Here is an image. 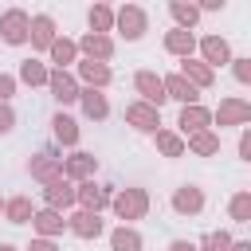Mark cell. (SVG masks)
Returning a JSON list of instances; mask_svg holds the SVG:
<instances>
[{"mask_svg": "<svg viewBox=\"0 0 251 251\" xmlns=\"http://www.w3.org/2000/svg\"><path fill=\"white\" fill-rule=\"evenodd\" d=\"M24 27H27L24 12H8V16H4V39H8V43H20V39L27 35Z\"/></svg>", "mask_w": 251, "mask_h": 251, "instance_id": "obj_1", "label": "cell"}, {"mask_svg": "<svg viewBox=\"0 0 251 251\" xmlns=\"http://www.w3.org/2000/svg\"><path fill=\"white\" fill-rule=\"evenodd\" d=\"M122 27H126V35H129V39H137V35H141V27H145V16H141L137 8H126V12H122Z\"/></svg>", "mask_w": 251, "mask_h": 251, "instance_id": "obj_2", "label": "cell"}, {"mask_svg": "<svg viewBox=\"0 0 251 251\" xmlns=\"http://www.w3.org/2000/svg\"><path fill=\"white\" fill-rule=\"evenodd\" d=\"M137 86H141V94H145L149 102H161V98H165V82H157L153 75H137Z\"/></svg>", "mask_w": 251, "mask_h": 251, "instance_id": "obj_3", "label": "cell"}, {"mask_svg": "<svg viewBox=\"0 0 251 251\" xmlns=\"http://www.w3.org/2000/svg\"><path fill=\"white\" fill-rule=\"evenodd\" d=\"M141 208H145V196H141V192L118 196V212H122V216H141Z\"/></svg>", "mask_w": 251, "mask_h": 251, "instance_id": "obj_4", "label": "cell"}, {"mask_svg": "<svg viewBox=\"0 0 251 251\" xmlns=\"http://www.w3.org/2000/svg\"><path fill=\"white\" fill-rule=\"evenodd\" d=\"M165 90H169L173 98H184V102H192V98H196V90H192L184 78H169V82H165Z\"/></svg>", "mask_w": 251, "mask_h": 251, "instance_id": "obj_5", "label": "cell"}, {"mask_svg": "<svg viewBox=\"0 0 251 251\" xmlns=\"http://www.w3.org/2000/svg\"><path fill=\"white\" fill-rule=\"evenodd\" d=\"M129 118H133L141 129H153V126H157V114H153L149 106H129Z\"/></svg>", "mask_w": 251, "mask_h": 251, "instance_id": "obj_6", "label": "cell"}, {"mask_svg": "<svg viewBox=\"0 0 251 251\" xmlns=\"http://www.w3.org/2000/svg\"><path fill=\"white\" fill-rule=\"evenodd\" d=\"M137 247H141V239L133 231H114V251H137Z\"/></svg>", "mask_w": 251, "mask_h": 251, "instance_id": "obj_7", "label": "cell"}, {"mask_svg": "<svg viewBox=\"0 0 251 251\" xmlns=\"http://www.w3.org/2000/svg\"><path fill=\"white\" fill-rule=\"evenodd\" d=\"M204 122H208V114H204V110H196V106L180 114V126H184V129H200Z\"/></svg>", "mask_w": 251, "mask_h": 251, "instance_id": "obj_8", "label": "cell"}, {"mask_svg": "<svg viewBox=\"0 0 251 251\" xmlns=\"http://www.w3.org/2000/svg\"><path fill=\"white\" fill-rule=\"evenodd\" d=\"M176 208H180V212H196V208H200V192H196V188H184V192L176 196Z\"/></svg>", "mask_w": 251, "mask_h": 251, "instance_id": "obj_9", "label": "cell"}, {"mask_svg": "<svg viewBox=\"0 0 251 251\" xmlns=\"http://www.w3.org/2000/svg\"><path fill=\"white\" fill-rule=\"evenodd\" d=\"M55 133H59L63 141H75V137H78V129H75V122H71V118H63V114L55 118Z\"/></svg>", "mask_w": 251, "mask_h": 251, "instance_id": "obj_10", "label": "cell"}, {"mask_svg": "<svg viewBox=\"0 0 251 251\" xmlns=\"http://www.w3.org/2000/svg\"><path fill=\"white\" fill-rule=\"evenodd\" d=\"M51 82H55V94H59L63 102H71V98H75V82H71V78H63V75H55Z\"/></svg>", "mask_w": 251, "mask_h": 251, "instance_id": "obj_11", "label": "cell"}, {"mask_svg": "<svg viewBox=\"0 0 251 251\" xmlns=\"http://www.w3.org/2000/svg\"><path fill=\"white\" fill-rule=\"evenodd\" d=\"M82 200H86L90 208H102V204H106V192H102L98 184H86V188H82Z\"/></svg>", "mask_w": 251, "mask_h": 251, "instance_id": "obj_12", "label": "cell"}, {"mask_svg": "<svg viewBox=\"0 0 251 251\" xmlns=\"http://www.w3.org/2000/svg\"><path fill=\"white\" fill-rule=\"evenodd\" d=\"M75 231L78 235H98V220L94 216H75Z\"/></svg>", "mask_w": 251, "mask_h": 251, "instance_id": "obj_13", "label": "cell"}, {"mask_svg": "<svg viewBox=\"0 0 251 251\" xmlns=\"http://www.w3.org/2000/svg\"><path fill=\"white\" fill-rule=\"evenodd\" d=\"M204 51H208V59H216V63H220V59H227V43H224V39H208V43H204Z\"/></svg>", "mask_w": 251, "mask_h": 251, "instance_id": "obj_14", "label": "cell"}, {"mask_svg": "<svg viewBox=\"0 0 251 251\" xmlns=\"http://www.w3.org/2000/svg\"><path fill=\"white\" fill-rule=\"evenodd\" d=\"M169 47H173V51H192V35L173 31V35H169Z\"/></svg>", "mask_w": 251, "mask_h": 251, "instance_id": "obj_15", "label": "cell"}, {"mask_svg": "<svg viewBox=\"0 0 251 251\" xmlns=\"http://www.w3.org/2000/svg\"><path fill=\"white\" fill-rule=\"evenodd\" d=\"M35 43H51V20H35Z\"/></svg>", "mask_w": 251, "mask_h": 251, "instance_id": "obj_16", "label": "cell"}, {"mask_svg": "<svg viewBox=\"0 0 251 251\" xmlns=\"http://www.w3.org/2000/svg\"><path fill=\"white\" fill-rule=\"evenodd\" d=\"M86 114H90V118H102V114H106V102H102L98 94H86Z\"/></svg>", "mask_w": 251, "mask_h": 251, "instance_id": "obj_17", "label": "cell"}, {"mask_svg": "<svg viewBox=\"0 0 251 251\" xmlns=\"http://www.w3.org/2000/svg\"><path fill=\"white\" fill-rule=\"evenodd\" d=\"M86 51H94V55H110V43H106L102 35H98V39L90 35V39H86Z\"/></svg>", "mask_w": 251, "mask_h": 251, "instance_id": "obj_18", "label": "cell"}, {"mask_svg": "<svg viewBox=\"0 0 251 251\" xmlns=\"http://www.w3.org/2000/svg\"><path fill=\"white\" fill-rule=\"evenodd\" d=\"M82 75H86V78H94V82H106V78H110V75H106V67H94V63H86V67H82Z\"/></svg>", "mask_w": 251, "mask_h": 251, "instance_id": "obj_19", "label": "cell"}, {"mask_svg": "<svg viewBox=\"0 0 251 251\" xmlns=\"http://www.w3.org/2000/svg\"><path fill=\"white\" fill-rule=\"evenodd\" d=\"M224 118L239 122V118H247V106H239V102H227V106H224Z\"/></svg>", "mask_w": 251, "mask_h": 251, "instance_id": "obj_20", "label": "cell"}, {"mask_svg": "<svg viewBox=\"0 0 251 251\" xmlns=\"http://www.w3.org/2000/svg\"><path fill=\"white\" fill-rule=\"evenodd\" d=\"M157 141H161V149H165V153H173V157L180 153V141H176V137H169V133H161Z\"/></svg>", "mask_w": 251, "mask_h": 251, "instance_id": "obj_21", "label": "cell"}, {"mask_svg": "<svg viewBox=\"0 0 251 251\" xmlns=\"http://www.w3.org/2000/svg\"><path fill=\"white\" fill-rule=\"evenodd\" d=\"M192 145H196L200 153H212V149H216V137H208V133H200V137H196Z\"/></svg>", "mask_w": 251, "mask_h": 251, "instance_id": "obj_22", "label": "cell"}, {"mask_svg": "<svg viewBox=\"0 0 251 251\" xmlns=\"http://www.w3.org/2000/svg\"><path fill=\"white\" fill-rule=\"evenodd\" d=\"M51 51H55V59H59V63H67V59H71V51H75V47H71V43H55V47H51Z\"/></svg>", "mask_w": 251, "mask_h": 251, "instance_id": "obj_23", "label": "cell"}, {"mask_svg": "<svg viewBox=\"0 0 251 251\" xmlns=\"http://www.w3.org/2000/svg\"><path fill=\"white\" fill-rule=\"evenodd\" d=\"M12 220H16V224L27 220V200H16V204H12Z\"/></svg>", "mask_w": 251, "mask_h": 251, "instance_id": "obj_24", "label": "cell"}, {"mask_svg": "<svg viewBox=\"0 0 251 251\" xmlns=\"http://www.w3.org/2000/svg\"><path fill=\"white\" fill-rule=\"evenodd\" d=\"M90 24H94V27H106V24H110V16H106L102 8H94V12H90Z\"/></svg>", "mask_w": 251, "mask_h": 251, "instance_id": "obj_25", "label": "cell"}, {"mask_svg": "<svg viewBox=\"0 0 251 251\" xmlns=\"http://www.w3.org/2000/svg\"><path fill=\"white\" fill-rule=\"evenodd\" d=\"M231 212H235V220H247V196H239V200L231 204Z\"/></svg>", "mask_w": 251, "mask_h": 251, "instance_id": "obj_26", "label": "cell"}, {"mask_svg": "<svg viewBox=\"0 0 251 251\" xmlns=\"http://www.w3.org/2000/svg\"><path fill=\"white\" fill-rule=\"evenodd\" d=\"M39 227H43V231H55V227H59V220H55L51 212H43V216H39Z\"/></svg>", "mask_w": 251, "mask_h": 251, "instance_id": "obj_27", "label": "cell"}, {"mask_svg": "<svg viewBox=\"0 0 251 251\" xmlns=\"http://www.w3.org/2000/svg\"><path fill=\"white\" fill-rule=\"evenodd\" d=\"M8 129H12V110L0 106V133H8Z\"/></svg>", "mask_w": 251, "mask_h": 251, "instance_id": "obj_28", "label": "cell"}, {"mask_svg": "<svg viewBox=\"0 0 251 251\" xmlns=\"http://www.w3.org/2000/svg\"><path fill=\"white\" fill-rule=\"evenodd\" d=\"M173 12H176V16H180V20H188V24H192V20H196V12H192V8H184V4H173Z\"/></svg>", "mask_w": 251, "mask_h": 251, "instance_id": "obj_29", "label": "cell"}, {"mask_svg": "<svg viewBox=\"0 0 251 251\" xmlns=\"http://www.w3.org/2000/svg\"><path fill=\"white\" fill-rule=\"evenodd\" d=\"M24 78H27V82H35V78H43V71H39L35 63H27V67H24Z\"/></svg>", "mask_w": 251, "mask_h": 251, "instance_id": "obj_30", "label": "cell"}, {"mask_svg": "<svg viewBox=\"0 0 251 251\" xmlns=\"http://www.w3.org/2000/svg\"><path fill=\"white\" fill-rule=\"evenodd\" d=\"M86 169H90L86 157H75V161H71V173H86Z\"/></svg>", "mask_w": 251, "mask_h": 251, "instance_id": "obj_31", "label": "cell"}, {"mask_svg": "<svg viewBox=\"0 0 251 251\" xmlns=\"http://www.w3.org/2000/svg\"><path fill=\"white\" fill-rule=\"evenodd\" d=\"M208 247H212V251H224V247H227V235H212Z\"/></svg>", "mask_w": 251, "mask_h": 251, "instance_id": "obj_32", "label": "cell"}, {"mask_svg": "<svg viewBox=\"0 0 251 251\" xmlns=\"http://www.w3.org/2000/svg\"><path fill=\"white\" fill-rule=\"evenodd\" d=\"M192 78H196V82H208V78H212V75H208V71H204V67H192Z\"/></svg>", "mask_w": 251, "mask_h": 251, "instance_id": "obj_33", "label": "cell"}, {"mask_svg": "<svg viewBox=\"0 0 251 251\" xmlns=\"http://www.w3.org/2000/svg\"><path fill=\"white\" fill-rule=\"evenodd\" d=\"M12 94V78H0V98H8Z\"/></svg>", "mask_w": 251, "mask_h": 251, "instance_id": "obj_34", "label": "cell"}, {"mask_svg": "<svg viewBox=\"0 0 251 251\" xmlns=\"http://www.w3.org/2000/svg\"><path fill=\"white\" fill-rule=\"evenodd\" d=\"M173 251H196L192 243H173Z\"/></svg>", "mask_w": 251, "mask_h": 251, "instance_id": "obj_35", "label": "cell"}, {"mask_svg": "<svg viewBox=\"0 0 251 251\" xmlns=\"http://www.w3.org/2000/svg\"><path fill=\"white\" fill-rule=\"evenodd\" d=\"M31 251H55V247H51V243H35Z\"/></svg>", "mask_w": 251, "mask_h": 251, "instance_id": "obj_36", "label": "cell"}, {"mask_svg": "<svg viewBox=\"0 0 251 251\" xmlns=\"http://www.w3.org/2000/svg\"><path fill=\"white\" fill-rule=\"evenodd\" d=\"M204 4H208V8H220V4H224V0H204Z\"/></svg>", "mask_w": 251, "mask_h": 251, "instance_id": "obj_37", "label": "cell"}, {"mask_svg": "<svg viewBox=\"0 0 251 251\" xmlns=\"http://www.w3.org/2000/svg\"><path fill=\"white\" fill-rule=\"evenodd\" d=\"M0 251H12V247H0Z\"/></svg>", "mask_w": 251, "mask_h": 251, "instance_id": "obj_38", "label": "cell"}, {"mask_svg": "<svg viewBox=\"0 0 251 251\" xmlns=\"http://www.w3.org/2000/svg\"><path fill=\"white\" fill-rule=\"evenodd\" d=\"M235 251H247V247H235Z\"/></svg>", "mask_w": 251, "mask_h": 251, "instance_id": "obj_39", "label": "cell"}]
</instances>
